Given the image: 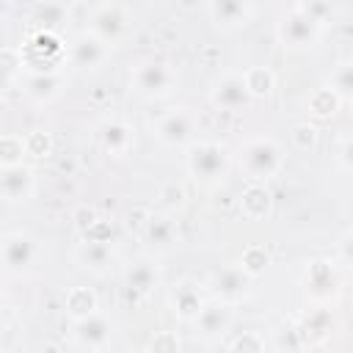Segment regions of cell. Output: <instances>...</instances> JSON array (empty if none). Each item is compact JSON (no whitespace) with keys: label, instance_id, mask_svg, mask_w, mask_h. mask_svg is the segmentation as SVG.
I'll return each mask as SVG.
<instances>
[{"label":"cell","instance_id":"1","mask_svg":"<svg viewBox=\"0 0 353 353\" xmlns=\"http://www.w3.org/2000/svg\"><path fill=\"white\" fill-rule=\"evenodd\" d=\"M234 160H237V168L251 182H268L279 176V171L284 168V149L279 146V141L259 135V138H248L245 143H240Z\"/></svg>","mask_w":353,"mask_h":353},{"label":"cell","instance_id":"2","mask_svg":"<svg viewBox=\"0 0 353 353\" xmlns=\"http://www.w3.org/2000/svg\"><path fill=\"white\" fill-rule=\"evenodd\" d=\"M185 165H188V174L196 182H201V185H218V182L226 179V174L232 168V154L218 141H193L188 146Z\"/></svg>","mask_w":353,"mask_h":353},{"label":"cell","instance_id":"3","mask_svg":"<svg viewBox=\"0 0 353 353\" xmlns=\"http://www.w3.org/2000/svg\"><path fill=\"white\" fill-rule=\"evenodd\" d=\"M176 83H179L176 69L157 58L138 61L130 72V91L138 94L141 99H163L176 91Z\"/></svg>","mask_w":353,"mask_h":353},{"label":"cell","instance_id":"4","mask_svg":"<svg viewBox=\"0 0 353 353\" xmlns=\"http://www.w3.org/2000/svg\"><path fill=\"white\" fill-rule=\"evenodd\" d=\"M276 39L287 52H309L323 39V25H317L306 11L292 6L276 22Z\"/></svg>","mask_w":353,"mask_h":353},{"label":"cell","instance_id":"5","mask_svg":"<svg viewBox=\"0 0 353 353\" xmlns=\"http://www.w3.org/2000/svg\"><path fill=\"white\" fill-rule=\"evenodd\" d=\"M154 138L160 146L165 149H188L196 138H199V119L190 108L179 105V108H168L152 127Z\"/></svg>","mask_w":353,"mask_h":353},{"label":"cell","instance_id":"6","mask_svg":"<svg viewBox=\"0 0 353 353\" xmlns=\"http://www.w3.org/2000/svg\"><path fill=\"white\" fill-rule=\"evenodd\" d=\"M39 262V240L28 232H8L0 237V270L8 276H25Z\"/></svg>","mask_w":353,"mask_h":353},{"label":"cell","instance_id":"7","mask_svg":"<svg viewBox=\"0 0 353 353\" xmlns=\"http://www.w3.org/2000/svg\"><path fill=\"white\" fill-rule=\"evenodd\" d=\"M251 292H254V276L245 273L240 265H223V268H218V270L210 273L207 295L215 298V301H221V303L237 306Z\"/></svg>","mask_w":353,"mask_h":353},{"label":"cell","instance_id":"8","mask_svg":"<svg viewBox=\"0 0 353 353\" xmlns=\"http://www.w3.org/2000/svg\"><path fill=\"white\" fill-rule=\"evenodd\" d=\"M110 50H113V47L105 44L99 36H94L91 30H83V33H77V36L66 44L63 61H66L72 69H77V72H97L99 66L108 63Z\"/></svg>","mask_w":353,"mask_h":353},{"label":"cell","instance_id":"9","mask_svg":"<svg viewBox=\"0 0 353 353\" xmlns=\"http://www.w3.org/2000/svg\"><path fill=\"white\" fill-rule=\"evenodd\" d=\"M116 339V325L102 312H91L72 320V345L80 350H105Z\"/></svg>","mask_w":353,"mask_h":353},{"label":"cell","instance_id":"10","mask_svg":"<svg viewBox=\"0 0 353 353\" xmlns=\"http://www.w3.org/2000/svg\"><path fill=\"white\" fill-rule=\"evenodd\" d=\"M63 50L66 44L58 41V33L36 30L25 44V52L19 50V61L30 72H55L58 63L63 61Z\"/></svg>","mask_w":353,"mask_h":353},{"label":"cell","instance_id":"11","mask_svg":"<svg viewBox=\"0 0 353 353\" xmlns=\"http://www.w3.org/2000/svg\"><path fill=\"white\" fill-rule=\"evenodd\" d=\"M339 284L342 281H339V270L334 259H314L303 270V290L317 303H328L339 292Z\"/></svg>","mask_w":353,"mask_h":353},{"label":"cell","instance_id":"12","mask_svg":"<svg viewBox=\"0 0 353 353\" xmlns=\"http://www.w3.org/2000/svg\"><path fill=\"white\" fill-rule=\"evenodd\" d=\"M88 30L94 33V36H99L105 44H119L127 33H130V17H127V11L121 8V6H116V3H105V6H99V8H94L91 11V17H88Z\"/></svg>","mask_w":353,"mask_h":353},{"label":"cell","instance_id":"13","mask_svg":"<svg viewBox=\"0 0 353 353\" xmlns=\"http://www.w3.org/2000/svg\"><path fill=\"white\" fill-rule=\"evenodd\" d=\"M251 102H254V97L248 94L243 74H223L210 85V105L215 110L237 113V110H245Z\"/></svg>","mask_w":353,"mask_h":353},{"label":"cell","instance_id":"14","mask_svg":"<svg viewBox=\"0 0 353 353\" xmlns=\"http://www.w3.org/2000/svg\"><path fill=\"white\" fill-rule=\"evenodd\" d=\"M97 146L108 157H127L135 149V127L124 119H105L97 124Z\"/></svg>","mask_w":353,"mask_h":353},{"label":"cell","instance_id":"15","mask_svg":"<svg viewBox=\"0 0 353 353\" xmlns=\"http://www.w3.org/2000/svg\"><path fill=\"white\" fill-rule=\"evenodd\" d=\"M36 193V174L25 163L0 165V199L8 204H22Z\"/></svg>","mask_w":353,"mask_h":353},{"label":"cell","instance_id":"16","mask_svg":"<svg viewBox=\"0 0 353 353\" xmlns=\"http://www.w3.org/2000/svg\"><path fill=\"white\" fill-rule=\"evenodd\" d=\"M74 262H77L83 270L94 273V276H105V273H110L113 265H116V248H113V243L105 240V237H85V240L77 243V248H74Z\"/></svg>","mask_w":353,"mask_h":353},{"label":"cell","instance_id":"17","mask_svg":"<svg viewBox=\"0 0 353 353\" xmlns=\"http://www.w3.org/2000/svg\"><path fill=\"white\" fill-rule=\"evenodd\" d=\"M207 298H210V295H207V287H201V284L193 281V279H179V281L168 290V309L174 312L176 320L190 323V320L199 314V309L204 306Z\"/></svg>","mask_w":353,"mask_h":353},{"label":"cell","instance_id":"18","mask_svg":"<svg viewBox=\"0 0 353 353\" xmlns=\"http://www.w3.org/2000/svg\"><path fill=\"white\" fill-rule=\"evenodd\" d=\"M190 325L196 328L199 336L212 339V336H223L232 328V306L221 303L215 298H207L204 306L199 309V314L190 320Z\"/></svg>","mask_w":353,"mask_h":353},{"label":"cell","instance_id":"19","mask_svg":"<svg viewBox=\"0 0 353 353\" xmlns=\"http://www.w3.org/2000/svg\"><path fill=\"white\" fill-rule=\"evenodd\" d=\"M160 281H163V273H160L157 262L149 256H138L130 265H124V287L141 298L152 295L160 287Z\"/></svg>","mask_w":353,"mask_h":353},{"label":"cell","instance_id":"20","mask_svg":"<svg viewBox=\"0 0 353 353\" xmlns=\"http://www.w3.org/2000/svg\"><path fill=\"white\" fill-rule=\"evenodd\" d=\"M251 14V0H210V19L221 30H237L248 25Z\"/></svg>","mask_w":353,"mask_h":353},{"label":"cell","instance_id":"21","mask_svg":"<svg viewBox=\"0 0 353 353\" xmlns=\"http://www.w3.org/2000/svg\"><path fill=\"white\" fill-rule=\"evenodd\" d=\"M143 240H146L149 248H154V251H171V248L176 245V240H179L174 215H165V212L152 215V218L143 223Z\"/></svg>","mask_w":353,"mask_h":353},{"label":"cell","instance_id":"22","mask_svg":"<svg viewBox=\"0 0 353 353\" xmlns=\"http://www.w3.org/2000/svg\"><path fill=\"white\" fill-rule=\"evenodd\" d=\"M61 88H63V77L58 69L55 72H30L25 80V94L39 105L52 102L61 94Z\"/></svg>","mask_w":353,"mask_h":353},{"label":"cell","instance_id":"23","mask_svg":"<svg viewBox=\"0 0 353 353\" xmlns=\"http://www.w3.org/2000/svg\"><path fill=\"white\" fill-rule=\"evenodd\" d=\"M66 19H69V3L66 0H39V6L33 11L36 30H47V33H61Z\"/></svg>","mask_w":353,"mask_h":353},{"label":"cell","instance_id":"24","mask_svg":"<svg viewBox=\"0 0 353 353\" xmlns=\"http://www.w3.org/2000/svg\"><path fill=\"white\" fill-rule=\"evenodd\" d=\"M240 210L245 218L251 221H262L268 212H270V193L265 188V182H251L243 196H240Z\"/></svg>","mask_w":353,"mask_h":353},{"label":"cell","instance_id":"25","mask_svg":"<svg viewBox=\"0 0 353 353\" xmlns=\"http://www.w3.org/2000/svg\"><path fill=\"white\" fill-rule=\"evenodd\" d=\"M325 85H328L342 102L350 99V97H353V63H350L347 58H342V61L331 69V77H328Z\"/></svg>","mask_w":353,"mask_h":353},{"label":"cell","instance_id":"26","mask_svg":"<svg viewBox=\"0 0 353 353\" xmlns=\"http://www.w3.org/2000/svg\"><path fill=\"white\" fill-rule=\"evenodd\" d=\"M243 80H245V85H248V94H251L254 99H259V97H268V94L273 91V85H276V77H273V72H270V69H265V66H254V69H245V72H243Z\"/></svg>","mask_w":353,"mask_h":353},{"label":"cell","instance_id":"27","mask_svg":"<svg viewBox=\"0 0 353 353\" xmlns=\"http://www.w3.org/2000/svg\"><path fill=\"white\" fill-rule=\"evenodd\" d=\"M66 312L72 314V320L97 312V295L88 287H72L66 292Z\"/></svg>","mask_w":353,"mask_h":353},{"label":"cell","instance_id":"28","mask_svg":"<svg viewBox=\"0 0 353 353\" xmlns=\"http://www.w3.org/2000/svg\"><path fill=\"white\" fill-rule=\"evenodd\" d=\"M342 105V99L328 88V85H323V88H317L312 97H309V110L314 113V116H320V119H328V116H334L336 113V108Z\"/></svg>","mask_w":353,"mask_h":353},{"label":"cell","instance_id":"29","mask_svg":"<svg viewBox=\"0 0 353 353\" xmlns=\"http://www.w3.org/2000/svg\"><path fill=\"white\" fill-rule=\"evenodd\" d=\"M25 152H28V143L22 135H0V165L22 163Z\"/></svg>","mask_w":353,"mask_h":353},{"label":"cell","instance_id":"30","mask_svg":"<svg viewBox=\"0 0 353 353\" xmlns=\"http://www.w3.org/2000/svg\"><path fill=\"white\" fill-rule=\"evenodd\" d=\"M157 207H160V212L174 215L176 210L185 207V190L179 185H174V182L171 185H163L160 193H157Z\"/></svg>","mask_w":353,"mask_h":353},{"label":"cell","instance_id":"31","mask_svg":"<svg viewBox=\"0 0 353 353\" xmlns=\"http://www.w3.org/2000/svg\"><path fill=\"white\" fill-rule=\"evenodd\" d=\"M17 66H22L19 52H14V50L0 52V99L8 94V88H11V83H14V72H17Z\"/></svg>","mask_w":353,"mask_h":353},{"label":"cell","instance_id":"32","mask_svg":"<svg viewBox=\"0 0 353 353\" xmlns=\"http://www.w3.org/2000/svg\"><path fill=\"white\" fill-rule=\"evenodd\" d=\"M298 8L306 11L317 25H328L334 19V3L331 0H298Z\"/></svg>","mask_w":353,"mask_h":353},{"label":"cell","instance_id":"33","mask_svg":"<svg viewBox=\"0 0 353 353\" xmlns=\"http://www.w3.org/2000/svg\"><path fill=\"white\" fill-rule=\"evenodd\" d=\"M237 265H240L245 273H251V276L256 279V276L265 270V265H268V254H265L262 248H248Z\"/></svg>","mask_w":353,"mask_h":353},{"label":"cell","instance_id":"34","mask_svg":"<svg viewBox=\"0 0 353 353\" xmlns=\"http://www.w3.org/2000/svg\"><path fill=\"white\" fill-rule=\"evenodd\" d=\"M336 163L342 171H350V135L339 138V152H336Z\"/></svg>","mask_w":353,"mask_h":353},{"label":"cell","instance_id":"35","mask_svg":"<svg viewBox=\"0 0 353 353\" xmlns=\"http://www.w3.org/2000/svg\"><path fill=\"white\" fill-rule=\"evenodd\" d=\"M336 265H339V268H347V265H350V232H345L342 240H339V256H336Z\"/></svg>","mask_w":353,"mask_h":353},{"label":"cell","instance_id":"36","mask_svg":"<svg viewBox=\"0 0 353 353\" xmlns=\"http://www.w3.org/2000/svg\"><path fill=\"white\" fill-rule=\"evenodd\" d=\"M229 347H234V350H240V347L262 350V347H265V342H262V339H256V336H240V339H232V342H229Z\"/></svg>","mask_w":353,"mask_h":353},{"label":"cell","instance_id":"37","mask_svg":"<svg viewBox=\"0 0 353 353\" xmlns=\"http://www.w3.org/2000/svg\"><path fill=\"white\" fill-rule=\"evenodd\" d=\"M11 3H14V0H0V19H6V17H8Z\"/></svg>","mask_w":353,"mask_h":353},{"label":"cell","instance_id":"38","mask_svg":"<svg viewBox=\"0 0 353 353\" xmlns=\"http://www.w3.org/2000/svg\"><path fill=\"white\" fill-rule=\"evenodd\" d=\"M3 295H6V290H3V281H0V301H3Z\"/></svg>","mask_w":353,"mask_h":353},{"label":"cell","instance_id":"39","mask_svg":"<svg viewBox=\"0 0 353 353\" xmlns=\"http://www.w3.org/2000/svg\"><path fill=\"white\" fill-rule=\"evenodd\" d=\"M0 339H3V323H0Z\"/></svg>","mask_w":353,"mask_h":353}]
</instances>
